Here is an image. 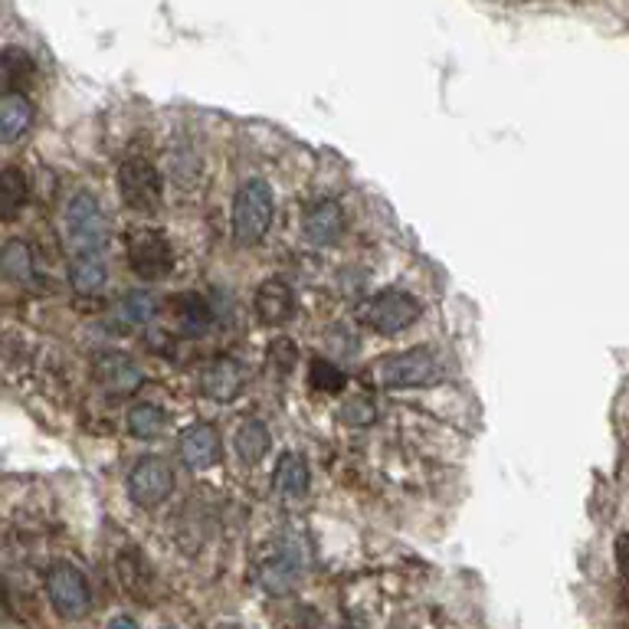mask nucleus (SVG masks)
I'll return each instance as SVG.
<instances>
[{
  "instance_id": "1",
  "label": "nucleus",
  "mask_w": 629,
  "mask_h": 629,
  "mask_svg": "<svg viewBox=\"0 0 629 629\" xmlns=\"http://www.w3.org/2000/svg\"><path fill=\"white\" fill-rule=\"evenodd\" d=\"M375 380L383 390H406V387H433L446 380V365L430 348H410L387 355L375 365Z\"/></svg>"
},
{
  "instance_id": "2",
  "label": "nucleus",
  "mask_w": 629,
  "mask_h": 629,
  "mask_svg": "<svg viewBox=\"0 0 629 629\" xmlns=\"http://www.w3.org/2000/svg\"><path fill=\"white\" fill-rule=\"evenodd\" d=\"M272 214H275L272 187L259 177L247 181L234 197V240L240 247H256L269 234Z\"/></svg>"
},
{
  "instance_id": "3",
  "label": "nucleus",
  "mask_w": 629,
  "mask_h": 629,
  "mask_svg": "<svg viewBox=\"0 0 629 629\" xmlns=\"http://www.w3.org/2000/svg\"><path fill=\"white\" fill-rule=\"evenodd\" d=\"M46 597L63 620H83L93 610V587L76 564H53L46 574Z\"/></svg>"
},
{
  "instance_id": "4",
  "label": "nucleus",
  "mask_w": 629,
  "mask_h": 629,
  "mask_svg": "<svg viewBox=\"0 0 629 629\" xmlns=\"http://www.w3.org/2000/svg\"><path fill=\"white\" fill-rule=\"evenodd\" d=\"M66 234H69V247L86 256V252H99L109 240V220L99 207V200L89 191H79L69 207H66Z\"/></svg>"
},
{
  "instance_id": "5",
  "label": "nucleus",
  "mask_w": 629,
  "mask_h": 629,
  "mask_svg": "<svg viewBox=\"0 0 629 629\" xmlns=\"http://www.w3.org/2000/svg\"><path fill=\"white\" fill-rule=\"evenodd\" d=\"M420 312H423V305H420V299H413L410 292H403V289H383V292H378V295L365 305L361 318H365V325H368L371 332H378V335H400V332H406L410 325H416Z\"/></svg>"
},
{
  "instance_id": "6",
  "label": "nucleus",
  "mask_w": 629,
  "mask_h": 629,
  "mask_svg": "<svg viewBox=\"0 0 629 629\" xmlns=\"http://www.w3.org/2000/svg\"><path fill=\"white\" fill-rule=\"evenodd\" d=\"M161 174L151 161L144 158H126L122 167H119V194H122V204L134 214H154L158 204H161Z\"/></svg>"
},
{
  "instance_id": "7",
  "label": "nucleus",
  "mask_w": 629,
  "mask_h": 629,
  "mask_svg": "<svg viewBox=\"0 0 629 629\" xmlns=\"http://www.w3.org/2000/svg\"><path fill=\"white\" fill-rule=\"evenodd\" d=\"M171 492H174V473L164 459L144 456L134 463L128 476V496L138 508H158L171 499Z\"/></svg>"
},
{
  "instance_id": "8",
  "label": "nucleus",
  "mask_w": 629,
  "mask_h": 629,
  "mask_svg": "<svg viewBox=\"0 0 629 629\" xmlns=\"http://www.w3.org/2000/svg\"><path fill=\"white\" fill-rule=\"evenodd\" d=\"M128 269L144 282H158L174 269V250L158 230H138L128 240Z\"/></svg>"
},
{
  "instance_id": "9",
  "label": "nucleus",
  "mask_w": 629,
  "mask_h": 629,
  "mask_svg": "<svg viewBox=\"0 0 629 629\" xmlns=\"http://www.w3.org/2000/svg\"><path fill=\"white\" fill-rule=\"evenodd\" d=\"M177 449H181L184 466L194 469V473H204V469L217 466L220 456H224L220 433H217L210 423H194V426H187V430L181 433V440H177Z\"/></svg>"
},
{
  "instance_id": "10",
  "label": "nucleus",
  "mask_w": 629,
  "mask_h": 629,
  "mask_svg": "<svg viewBox=\"0 0 629 629\" xmlns=\"http://www.w3.org/2000/svg\"><path fill=\"white\" fill-rule=\"evenodd\" d=\"M345 230V210L335 200H318L302 217V234L315 247H332Z\"/></svg>"
},
{
  "instance_id": "11",
  "label": "nucleus",
  "mask_w": 629,
  "mask_h": 629,
  "mask_svg": "<svg viewBox=\"0 0 629 629\" xmlns=\"http://www.w3.org/2000/svg\"><path fill=\"white\" fill-rule=\"evenodd\" d=\"M200 387H204V393H207L210 400L230 403V400H237V397L247 390V371H243V365L234 361V358H217V361L204 371Z\"/></svg>"
},
{
  "instance_id": "12",
  "label": "nucleus",
  "mask_w": 629,
  "mask_h": 629,
  "mask_svg": "<svg viewBox=\"0 0 629 629\" xmlns=\"http://www.w3.org/2000/svg\"><path fill=\"white\" fill-rule=\"evenodd\" d=\"M252 308H256V318H259L262 325H285V322L292 318V308H295L292 289H289L282 279H265V282L256 289Z\"/></svg>"
},
{
  "instance_id": "13",
  "label": "nucleus",
  "mask_w": 629,
  "mask_h": 629,
  "mask_svg": "<svg viewBox=\"0 0 629 629\" xmlns=\"http://www.w3.org/2000/svg\"><path fill=\"white\" fill-rule=\"evenodd\" d=\"M272 492L279 502H302L308 496V463L299 453H282L272 473Z\"/></svg>"
},
{
  "instance_id": "14",
  "label": "nucleus",
  "mask_w": 629,
  "mask_h": 629,
  "mask_svg": "<svg viewBox=\"0 0 629 629\" xmlns=\"http://www.w3.org/2000/svg\"><path fill=\"white\" fill-rule=\"evenodd\" d=\"M96 380H99V387H106L109 393L122 397V393L138 390L144 375H141V368H138L128 355L109 351V355H102V358L96 361Z\"/></svg>"
},
{
  "instance_id": "15",
  "label": "nucleus",
  "mask_w": 629,
  "mask_h": 629,
  "mask_svg": "<svg viewBox=\"0 0 629 629\" xmlns=\"http://www.w3.org/2000/svg\"><path fill=\"white\" fill-rule=\"evenodd\" d=\"M33 122V106L23 93H0V144L17 141Z\"/></svg>"
},
{
  "instance_id": "16",
  "label": "nucleus",
  "mask_w": 629,
  "mask_h": 629,
  "mask_svg": "<svg viewBox=\"0 0 629 629\" xmlns=\"http://www.w3.org/2000/svg\"><path fill=\"white\" fill-rule=\"evenodd\" d=\"M106 279H109V269L106 262L96 256V252H86V256H76L73 269H69V285L79 292V295H96L106 289Z\"/></svg>"
},
{
  "instance_id": "17",
  "label": "nucleus",
  "mask_w": 629,
  "mask_h": 629,
  "mask_svg": "<svg viewBox=\"0 0 629 629\" xmlns=\"http://www.w3.org/2000/svg\"><path fill=\"white\" fill-rule=\"evenodd\" d=\"M36 66H33V56L20 46H7L0 50V86L7 93H17L20 86H26L33 79Z\"/></svg>"
},
{
  "instance_id": "18",
  "label": "nucleus",
  "mask_w": 629,
  "mask_h": 629,
  "mask_svg": "<svg viewBox=\"0 0 629 629\" xmlns=\"http://www.w3.org/2000/svg\"><path fill=\"white\" fill-rule=\"evenodd\" d=\"M295 584H299V564H295V557H289V554L272 557V561L259 571V587H262L265 594H289Z\"/></svg>"
},
{
  "instance_id": "19",
  "label": "nucleus",
  "mask_w": 629,
  "mask_h": 629,
  "mask_svg": "<svg viewBox=\"0 0 629 629\" xmlns=\"http://www.w3.org/2000/svg\"><path fill=\"white\" fill-rule=\"evenodd\" d=\"M269 446H272V436H269V430H265L259 420H247V423L237 430V456H240L247 466L262 463V456L269 453Z\"/></svg>"
},
{
  "instance_id": "20",
  "label": "nucleus",
  "mask_w": 629,
  "mask_h": 629,
  "mask_svg": "<svg viewBox=\"0 0 629 629\" xmlns=\"http://www.w3.org/2000/svg\"><path fill=\"white\" fill-rule=\"evenodd\" d=\"M30 200V181L17 167L0 171V214H17Z\"/></svg>"
},
{
  "instance_id": "21",
  "label": "nucleus",
  "mask_w": 629,
  "mask_h": 629,
  "mask_svg": "<svg viewBox=\"0 0 629 629\" xmlns=\"http://www.w3.org/2000/svg\"><path fill=\"white\" fill-rule=\"evenodd\" d=\"M164 423H167V416L154 403H134L128 410V433L138 436V440H154L164 430Z\"/></svg>"
},
{
  "instance_id": "22",
  "label": "nucleus",
  "mask_w": 629,
  "mask_h": 629,
  "mask_svg": "<svg viewBox=\"0 0 629 629\" xmlns=\"http://www.w3.org/2000/svg\"><path fill=\"white\" fill-rule=\"evenodd\" d=\"M0 272H3V275H10V279H17V282L30 279V272H33V259H30L26 243L10 240V243L0 250Z\"/></svg>"
},
{
  "instance_id": "23",
  "label": "nucleus",
  "mask_w": 629,
  "mask_h": 629,
  "mask_svg": "<svg viewBox=\"0 0 629 629\" xmlns=\"http://www.w3.org/2000/svg\"><path fill=\"white\" fill-rule=\"evenodd\" d=\"M308 380H312V387L322 390V393H341V390H345V371L335 368V365L325 361V358H315V361H312Z\"/></svg>"
},
{
  "instance_id": "24",
  "label": "nucleus",
  "mask_w": 629,
  "mask_h": 629,
  "mask_svg": "<svg viewBox=\"0 0 629 629\" xmlns=\"http://www.w3.org/2000/svg\"><path fill=\"white\" fill-rule=\"evenodd\" d=\"M119 315L126 318L128 325H141V322H148V318L154 315V302H151V295H144V292H131V295L122 299Z\"/></svg>"
},
{
  "instance_id": "25",
  "label": "nucleus",
  "mask_w": 629,
  "mask_h": 629,
  "mask_svg": "<svg viewBox=\"0 0 629 629\" xmlns=\"http://www.w3.org/2000/svg\"><path fill=\"white\" fill-rule=\"evenodd\" d=\"M269 365H272L279 375H292V368L299 365V348H295L289 338H275L272 348H269Z\"/></svg>"
},
{
  "instance_id": "26",
  "label": "nucleus",
  "mask_w": 629,
  "mask_h": 629,
  "mask_svg": "<svg viewBox=\"0 0 629 629\" xmlns=\"http://www.w3.org/2000/svg\"><path fill=\"white\" fill-rule=\"evenodd\" d=\"M341 420H348V423H355V426H365V423L375 420V406L368 403V397H355V400H348V403L341 406Z\"/></svg>"
},
{
  "instance_id": "27",
  "label": "nucleus",
  "mask_w": 629,
  "mask_h": 629,
  "mask_svg": "<svg viewBox=\"0 0 629 629\" xmlns=\"http://www.w3.org/2000/svg\"><path fill=\"white\" fill-rule=\"evenodd\" d=\"M620 567H623V574L629 577V538H620Z\"/></svg>"
},
{
  "instance_id": "28",
  "label": "nucleus",
  "mask_w": 629,
  "mask_h": 629,
  "mask_svg": "<svg viewBox=\"0 0 629 629\" xmlns=\"http://www.w3.org/2000/svg\"><path fill=\"white\" fill-rule=\"evenodd\" d=\"M109 629H138V623H134L131 617H116V620L109 623Z\"/></svg>"
},
{
  "instance_id": "29",
  "label": "nucleus",
  "mask_w": 629,
  "mask_h": 629,
  "mask_svg": "<svg viewBox=\"0 0 629 629\" xmlns=\"http://www.w3.org/2000/svg\"><path fill=\"white\" fill-rule=\"evenodd\" d=\"M167 629H171V627H167Z\"/></svg>"
}]
</instances>
